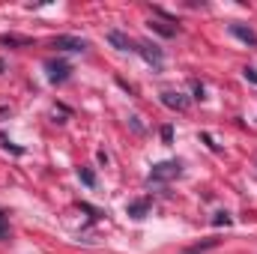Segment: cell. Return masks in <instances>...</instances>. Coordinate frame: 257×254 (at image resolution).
I'll return each instance as SVG.
<instances>
[{
	"label": "cell",
	"mask_w": 257,
	"mask_h": 254,
	"mask_svg": "<svg viewBox=\"0 0 257 254\" xmlns=\"http://www.w3.org/2000/svg\"><path fill=\"white\" fill-rule=\"evenodd\" d=\"M230 33L236 36V39H242L245 45H257V33L251 27H242V24H230Z\"/></svg>",
	"instance_id": "cell-5"
},
{
	"label": "cell",
	"mask_w": 257,
	"mask_h": 254,
	"mask_svg": "<svg viewBox=\"0 0 257 254\" xmlns=\"http://www.w3.org/2000/svg\"><path fill=\"white\" fill-rule=\"evenodd\" d=\"M0 72H3V63H0Z\"/></svg>",
	"instance_id": "cell-16"
},
{
	"label": "cell",
	"mask_w": 257,
	"mask_h": 254,
	"mask_svg": "<svg viewBox=\"0 0 257 254\" xmlns=\"http://www.w3.org/2000/svg\"><path fill=\"white\" fill-rule=\"evenodd\" d=\"M108 42H111L114 48H120V51H135V48H132V39H128L126 33H120V30H111V33H108Z\"/></svg>",
	"instance_id": "cell-6"
},
{
	"label": "cell",
	"mask_w": 257,
	"mask_h": 254,
	"mask_svg": "<svg viewBox=\"0 0 257 254\" xmlns=\"http://www.w3.org/2000/svg\"><path fill=\"white\" fill-rule=\"evenodd\" d=\"M192 90H194V99H203V87L197 81H192Z\"/></svg>",
	"instance_id": "cell-14"
},
{
	"label": "cell",
	"mask_w": 257,
	"mask_h": 254,
	"mask_svg": "<svg viewBox=\"0 0 257 254\" xmlns=\"http://www.w3.org/2000/svg\"><path fill=\"white\" fill-rule=\"evenodd\" d=\"M162 138H165V144H171V141H174V129L165 126V129H162Z\"/></svg>",
	"instance_id": "cell-13"
},
{
	"label": "cell",
	"mask_w": 257,
	"mask_h": 254,
	"mask_svg": "<svg viewBox=\"0 0 257 254\" xmlns=\"http://www.w3.org/2000/svg\"><path fill=\"white\" fill-rule=\"evenodd\" d=\"M180 174H183V165L180 162H162V165H156L150 171V183H168V180H174Z\"/></svg>",
	"instance_id": "cell-1"
},
{
	"label": "cell",
	"mask_w": 257,
	"mask_h": 254,
	"mask_svg": "<svg viewBox=\"0 0 257 254\" xmlns=\"http://www.w3.org/2000/svg\"><path fill=\"white\" fill-rule=\"evenodd\" d=\"M245 78H248V81H254V84H257V69H245Z\"/></svg>",
	"instance_id": "cell-15"
},
{
	"label": "cell",
	"mask_w": 257,
	"mask_h": 254,
	"mask_svg": "<svg viewBox=\"0 0 257 254\" xmlns=\"http://www.w3.org/2000/svg\"><path fill=\"white\" fill-rule=\"evenodd\" d=\"M78 177H81V183H84L87 189H93V186H96V174H93L90 168H78Z\"/></svg>",
	"instance_id": "cell-9"
},
{
	"label": "cell",
	"mask_w": 257,
	"mask_h": 254,
	"mask_svg": "<svg viewBox=\"0 0 257 254\" xmlns=\"http://www.w3.org/2000/svg\"><path fill=\"white\" fill-rule=\"evenodd\" d=\"M51 45H54V48H60V51H84V48H87V42H84V39H78V36H57Z\"/></svg>",
	"instance_id": "cell-3"
},
{
	"label": "cell",
	"mask_w": 257,
	"mask_h": 254,
	"mask_svg": "<svg viewBox=\"0 0 257 254\" xmlns=\"http://www.w3.org/2000/svg\"><path fill=\"white\" fill-rule=\"evenodd\" d=\"M212 224H215V227H221V224H230V212H215Z\"/></svg>",
	"instance_id": "cell-11"
},
{
	"label": "cell",
	"mask_w": 257,
	"mask_h": 254,
	"mask_svg": "<svg viewBox=\"0 0 257 254\" xmlns=\"http://www.w3.org/2000/svg\"><path fill=\"white\" fill-rule=\"evenodd\" d=\"M150 209V203L147 200H135V203H128V215H135V218H144V212Z\"/></svg>",
	"instance_id": "cell-8"
},
{
	"label": "cell",
	"mask_w": 257,
	"mask_h": 254,
	"mask_svg": "<svg viewBox=\"0 0 257 254\" xmlns=\"http://www.w3.org/2000/svg\"><path fill=\"white\" fill-rule=\"evenodd\" d=\"M150 27H153V30H156V33H162V36H174V33H177V30H174V27H165V24H162V21H150Z\"/></svg>",
	"instance_id": "cell-10"
},
{
	"label": "cell",
	"mask_w": 257,
	"mask_h": 254,
	"mask_svg": "<svg viewBox=\"0 0 257 254\" xmlns=\"http://www.w3.org/2000/svg\"><path fill=\"white\" fill-rule=\"evenodd\" d=\"M6 236H9V224H6V215L0 209V239H6Z\"/></svg>",
	"instance_id": "cell-12"
},
{
	"label": "cell",
	"mask_w": 257,
	"mask_h": 254,
	"mask_svg": "<svg viewBox=\"0 0 257 254\" xmlns=\"http://www.w3.org/2000/svg\"><path fill=\"white\" fill-rule=\"evenodd\" d=\"M162 102L168 108H177V111H186L189 108V99H183L180 93H162Z\"/></svg>",
	"instance_id": "cell-7"
},
{
	"label": "cell",
	"mask_w": 257,
	"mask_h": 254,
	"mask_svg": "<svg viewBox=\"0 0 257 254\" xmlns=\"http://www.w3.org/2000/svg\"><path fill=\"white\" fill-rule=\"evenodd\" d=\"M45 69H48V78H51L54 84L66 81V78H69V72H72V69H69V63H63V60H48V63H45Z\"/></svg>",
	"instance_id": "cell-2"
},
{
	"label": "cell",
	"mask_w": 257,
	"mask_h": 254,
	"mask_svg": "<svg viewBox=\"0 0 257 254\" xmlns=\"http://www.w3.org/2000/svg\"><path fill=\"white\" fill-rule=\"evenodd\" d=\"M138 51L144 54V60H147V63L162 66V51H159L156 45H150V42H141V45H138Z\"/></svg>",
	"instance_id": "cell-4"
}]
</instances>
